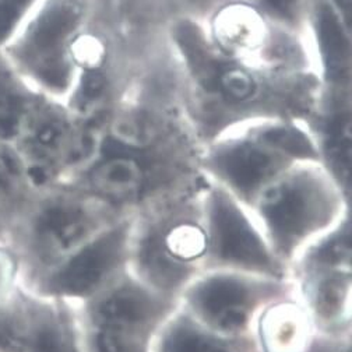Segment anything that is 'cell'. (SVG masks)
<instances>
[{"instance_id":"6da1fadb","label":"cell","mask_w":352,"mask_h":352,"mask_svg":"<svg viewBox=\"0 0 352 352\" xmlns=\"http://www.w3.org/2000/svg\"><path fill=\"white\" fill-rule=\"evenodd\" d=\"M91 9L93 0H42L2 55L41 96L65 102Z\"/></svg>"},{"instance_id":"7a4b0ae2","label":"cell","mask_w":352,"mask_h":352,"mask_svg":"<svg viewBox=\"0 0 352 352\" xmlns=\"http://www.w3.org/2000/svg\"><path fill=\"white\" fill-rule=\"evenodd\" d=\"M96 210L88 201L56 186L38 192L13 226V249L25 284L96 236Z\"/></svg>"},{"instance_id":"3957f363","label":"cell","mask_w":352,"mask_h":352,"mask_svg":"<svg viewBox=\"0 0 352 352\" xmlns=\"http://www.w3.org/2000/svg\"><path fill=\"white\" fill-rule=\"evenodd\" d=\"M270 243L283 256L324 230L338 211V195L323 173L291 168L264 186L254 199Z\"/></svg>"},{"instance_id":"277c9868","label":"cell","mask_w":352,"mask_h":352,"mask_svg":"<svg viewBox=\"0 0 352 352\" xmlns=\"http://www.w3.org/2000/svg\"><path fill=\"white\" fill-rule=\"evenodd\" d=\"M14 146L36 192L63 185L94 153V140L78 127L66 105L47 97L31 112Z\"/></svg>"},{"instance_id":"5b68a950","label":"cell","mask_w":352,"mask_h":352,"mask_svg":"<svg viewBox=\"0 0 352 352\" xmlns=\"http://www.w3.org/2000/svg\"><path fill=\"white\" fill-rule=\"evenodd\" d=\"M127 242V227H115L93 236L55 267L21 287L60 303L91 298L120 267Z\"/></svg>"},{"instance_id":"8992f818","label":"cell","mask_w":352,"mask_h":352,"mask_svg":"<svg viewBox=\"0 0 352 352\" xmlns=\"http://www.w3.org/2000/svg\"><path fill=\"white\" fill-rule=\"evenodd\" d=\"M206 238V252L219 266L269 276H278L281 272L263 235L224 192H212L208 197Z\"/></svg>"},{"instance_id":"52a82bcc","label":"cell","mask_w":352,"mask_h":352,"mask_svg":"<svg viewBox=\"0 0 352 352\" xmlns=\"http://www.w3.org/2000/svg\"><path fill=\"white\" fill-rule=\"evenodd\" d=\"M292 158L253 133L219 144L210 155L208 165L219 179L243 200H253L260 190L285 172Z\"/></svg>"},{"instance_id":"ba28073f","label":"cell","mask_w":352,"mask_h":352,"mask_svg":"<svg viewBox=\"0 0 352 352\" xmlns=\"http://www.w3.org/2000/svg\"><path fill=\"white\" fill-rule=\"evenodd\" d=\"M263 288L246 277L218 273L199 280L188 294V303L206 329L236 334L248 327L260 303Z\"/></svg>"},{"instance_id":"9c48e42d","label":"cell","mask_w":352,"mask_h":352,"mask_svg":"<svg viewBox=\"0 0 352 352\" xmlns=\"http://www.w3.org/2000/svg\"><path fill=\"white\" fill-rule=\"evenodd\" d=\"M160 315V305L138 284H120L107 291L91 311L94 327L146 336Z\"/></svg>"},{"instance_id":"30bf717a","label":"cell","mask_w":352,"mask_h":352,"mask_svg":"<svg viewBox=\"0 0 352 352\" xmlns=\"http://www.w3.org/2000/svg\"><path fill=\"white\" fill-rule=\"evenodd\" d=\"M25 292L28 298L25 352H77L74 333L63 315L60 302L38 296L28 289Z\"/></svg>"},{"instance_id":"8fae6325","label":"cell","mask_w":352,"mask_h":352,"mask_svg":"<svg viewBox=\"0 0 352 352\" xmlns=\"http://www.w3.org/2000/svg\"><path fill=\"white\" fill-rule=\"evenodd\" d=\"M42 98L6 56L0 55V143H16Z\"/></svg>"},{"instance_id":"7c38bea8","label":"cell","mask_w":352,"mask_h":352,"mask_svg":"<svg viewBox=\"0 0 352 352\" xmlns=\"http://www.w3.org/2000/svg\"><path fill=\"white\" fill-rule=\"evenodd\" d=\"M87 181L94 192L105 199L129 201L143 192L146 170L138 158L115 154L94 165L88 172Z\"/></svg>"},{"instance_id":"4fadbf2b","label":"cell","mask_w":352,"mask_h":352,"mask_svg":"<svg viewBox=\"0 0 352 352\" xmlns=\"http://www.w3.org/2000/svg\"><path fill=\"white\" fill-rule=\"evenodd\" d=\"M36 193L16 146L0 143V210L8 217L12 230Z\"/></svg>"},{"instance_id":"5bb4252c","label":"cell","mask_w":352,"mask_h":352,"mask_svg":"<svg viewBox=\"0 0 352 352\" xmlns=\"http://www.w3.org/2000/svg\"><path fill=\"white\" fill-rule=\"evenodd\" d=\"M260 23L256 10L226 9L215 20L214 35L227 52L234 55L250 54L257 48L261 34H264V27Z\"/></svg>"},{"instance_id":"9a60e30c","label":"cell","mask_w":352,"mask_h":352,"mask_svg":"<svg viewBox=\"0 0 352 352\" xmlns=\"http://www.w3.org/2000/svg\"><path fill=\"white\" fill-rule=\"evenodd\" d=\"M306 320L291 306L267 312L261 320V345L266 352H302L306 344Z\"/></svg>"},{"instance_id":"2e32d148","label":"cell","mask_w":352,"mask_h":352,"mask_svg":"<svg viewBox=\"0 0 352 352\" xmlns=\"http://www.w3.org/2000/svg\"><path fill=\"white\" fill-rule=\"evenodd\" d=\"M158 352H235L234 348L188 318L175 319L162 333Z\"/></svg>"},{"instance_id":"e0dca14e","label":"cell","mask_w":352,"mask_h":352,"mask_svg":"<svg viewBox=\"0 0 352 352\" xmlns=\"http://www.w3.org/2000/svg\"><path fill=\"white\" fill-rule=\"evenodd\" d=\"M319 45L326 67L333 78H344L349 66V42L342 17L333 5H324L319 13Z\"/></svg>"},{"instance_id":"ac0fdd59","label":"cell","mask_w":352,"mask_h":352,"mask_svg":"<svg viewBox=\"0 0 352 352\" xmlns=\"http://www.w3.org/2000/svg\"><path fill=\"white\" fill-rule=\"evenodd\" d=\"M349 274L342 272L322 270L320 278L312 287L315 312L324 322L340 320L349 312Z\"/></svg>"},{"instance_id":"d6986e66","label":"cell","mask_w":352,"mask_h":352,"mask_svg":"<svg viewBox=\"0 0 352 352\" xmlns=\"http://www.w3.org/2000/svg\"><path fill=\"white\" fill-rule=\"evenodd\" d=\"M28 341V298L20 285L8 300L0 302V352H25Z\"/></svg>"},{"instance_id":"ffe728a7","label":"cell","mask_w":352,"mask_h":352,"mask_svg":"<svg viewBox=\"0 0 352 352\" xmlns=\"http://www.w3.org/2000/svg\"><path fill=\"white\" fill-rule=\"evenodd\" d=\"M206 249V232L193 223H178L166 230L161 239V253L172 267L200 258Z\"/></svg>"},{"instance_id":"44dd1931","label":"cell","mask_w":352,"mask_h":352,"mask_svg":"<svg viewBox=\"0 0 352 352\" xmlns=\"http://www.w3.org/2000/svg\"><path fill=\"white\" fill-rule=\"evenodd\" d=\"M312 261L320 270L342 272L349 270L351 266V246L348 224L331 234L314 250Z\"/></svg>"},{"instance_id":"7402d4cb","label":"cell","mask_w":352,"mask_h":352,"mask_svg":"<svg viewBox=\"0 0 352 352\" xmlns=\"http://www.w3.org/2000/svg\"><path fill=\"white\" fill-rule=\"evenodd\" d=\"M42 0H0V55L10 45Z\"/></svg>"},{"instance_id":"603a6c76","label":"cell","mask_w":352,"mask_h":352,"mask_svg":"<svg viewBox=\"0 0 352 352\" xmlns=\"http://www.w3.org/2000/svg\"><path fill=\"white\" fill-rule=\"evenodd\" d=\"M218 88L228 101L243 104L253 101L258 91L260 84L257 77L246 67L232 66L221 72L218 77Z\"/></svg>"},{"instance_id":"cb8c5ba5","label":"cell","mask_w":352,"mask_h":352,"mask_svg":"<svg viewBox=\"0 0 352 352\" xmlns=\"http://www.w3.org/2000/svg\"><path fill=\"white\" fill-rule=\"evenodd\" d=\"M144 336L107 327H94V352H143Z\"/></svg>"},{"instance_id":"d4e9b609","label":"cell","mask_w":352,"mask_h":352,"mask_svg":"<svg viewBox=\"0 0 352 352\" xmlns=\"http://www.w3.org/2000/svg\"><path fill=\"white\" fill-rule=\"evenodd\" d=\"M21 285L17 257L10 245L0 243V302L12 298Z\"/></svg>"},{"instance_id":"484cf974","label":"cell","mask_w":352,"mask_h":352,"mask_svg":"<svg viewBox=\"0 0 352 352\" xmlns=\"http://www.w3.org/2000/svg\"><path fill=\"white\" fill-rule=\"evenodd\" d=\"M261 12L284 24H295L302 14V0H256Z\"/></svg>"},{"instance_id":"4316f807","label":"cell","mask_w":352,"mask_h":352,"mask_svg":"<svg viewBox=\"0 0 352 352\" xmlns=\"http://www.w3.org/2000/svg\"><path fill=\"white\" fill-rule=\"evenodd\" d=\"M10 236H12V224L8 219V217L0 210V243L10 245Z\"/></svg>"}]
</instances>
